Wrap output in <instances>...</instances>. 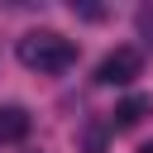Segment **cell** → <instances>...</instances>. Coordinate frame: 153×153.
I'll list each match as a JSON object with an SVG mask.
<instances>
[{
	"label": "cell",
	"mask_w": 153,
	"mask_h": 153,
	"mask_svg": "<svg viewBox=\"0 0 153 153\" xmlns=\"http://www.w3.org/2000/svg\"><path fill=\"white\" fill-rule=\"evenodd\" d=\"M139 72H143V53H139V48H115V53L100 57L96 81H100V86H129Z\"/></svg>",
	"instance_id": "7a4b0ae2"
},
{
	"label": "cell",
	"mask_w": 153,
	"mask_h": 153,
	"mask_svg": "<svg viewBox=\"0 0 153 153\" xmlns=\"http://www.w3.org/2000/svg\"><path fill=\"white\" fill-rule=\"evenodd\" d=\"M29 134V110L24 105H0V143H19Z\"/></svg>",
	"instance_id": "3957f363"
},
{
	"label": "cell",
	"mask_w": 153,
	"mask_h": 153,
	"mask_svg": "<svg viewBox=\"0 0 153 153\" xmlns=\"http://www.w3.org/2000/svg\"><path fill=\"white\" fill-rule=\"evenodd\" d=\"M14 53H19V62H24L29 72H43V76H53V72H67V67L76 62V48H72V38H62L57 29H33V33H24Z\"/></svg>",
	"instance_id": "6da1fadb"
},
{
	"label": "cell",
	"mask_w": 153,
	"mask_h": 153,
	"mask_svg": "<svg viewBox=\"0 0 153 153\" xmlns=\"http://www.w3.org/2000/svg\"><path fill=\"white\" fill-rule=\"evenodd\" d=\"M72 14H81V19H100L105 10H100V5H72Z\"/></svg>",
	"instance_id": "8992f818"
},
{
	"label": "cell",
	"mask_w": 153,
	"mask_h": 153,
	"mask_svg": "<svg viewBox=\"0 0 153 153\" xmlns=\"http://www.w3.org/2000/svg\"><path fill=\"white\" fill-rule=\"evenodd\" d=\"M143 115H153V100L148 96H129L115 110V129H134V124H143Z\"/></svg>",
	"instance_id": "277c9868"
},
{
	"label": "cell",
	"mask_w": 153,
	"mask_h": 153,
	"mask_svg": "<svg viewBox=\"0 0 153 153\" xmlns=\"http://www.w3.org/2000/svg\"><path fill=\"white\" fill-rule=\"evenodd\" d=\"M139 29H143V38H153V5L139 10Z\"/></svg>",
	"instance_id": "52a82bcc"
},
{
	"label": "cell",
	"mask_w": 153,
	"mask_h": 153,
	"mask_svg": "<svg viewBox=\"0 0 153 153\" xmlns=\"http://www.w3.org/2000/svg\"><path fill=\"white\" fill-rule=\"evenodd\" d=\"M81 148H86V153H105V124H86Z\"/></svg>",
	"instance_id": "5b68a950"
},
{
	"label": "cell",
	"mask_w": 153,
	"mask_h": 153,
	"mask_svg": "<svg viewBox=\"0 0 153 153\" xmlns=\"http://www.w3.org/2000/svg\"><path fill=\"white\" fill-rule=\"evenodd\" d=\"M148 153H153V148H148Z\"/></svg>",
	"instance_id": "ba28073f"
}]
</instances>
